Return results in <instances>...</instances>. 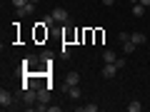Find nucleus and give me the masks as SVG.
I'll return each mask as SVG.
<instances>
[{
  "label": "nucleus",
  "instance_id": "f257e3e1",
  "mask_svg": "<svg viewBox=\"0 0 150 112\" xmlns=\"http://www.w3.org/2000/svg\"><path fill=\"white\" fill-rule=\"evenodd\" d=\"M23 102H25V105H35V102H38V90H33V87H23Z\"/></svg>",
  "mask_w": 150,
  "mask_h": 112
},
{
  "label": "nucleus",
  "instance_id": "f03ea898",
  "mask_svg": "<svg viewBox=\"0 0 150 112\" xmlns=\"http://www.w3.org/2000/svg\"><path fill=\"white\" fill-rule=\"evenodd\" d=\"M115 75H118V65L115 62H105L103 65V77H105V80H112Z\"/></svg>",
  "mask_w": 150,
  "mask_h": 112
},
{
  "label": "nucleus",
  "instance_id": "7ed1b4c3",
  "mask_svg": "<svg viewBox=\"0 0 150 112\" xmlns=\"http://www.w3.org/2000/svg\"><path fill=\"white\" fill-rule=\"evenodd\" d=\"M0 107H3V110L13 107V95H10L8 90H0Z\"/></svg>",
  "mask_w": 150,
  "mask_h": 112
},
{
  "label": "nucleus",
  "instance_id": "20e7f679",
  "mask_svg": "<svg viewBox=\"0 0 150 112\" xmlns=\"http://www.w3.org/2000/svg\"><path fill=\"white\" fill-rule=\"evenodd\" d=\"M53 18H55V22H68V10H65V8H55L53 10Z\"/></svg>",
  "mask_w": 150,
  "mask_h": 112
},
{
  "label": "nucleus",
  "instance_id": "39448f33",
  "mask_svg": "<svg viewBox=\"0 0 150 112\" xmlns=\"http://www.w3.org/2000/svg\"><path fill=\"white\" fill-rule=\"evenodd\" d=\"M73 85H80V72H68L65 75V87H73Z\"/></svg>",
  "mask_w": 150,
  "mask_h": 112
},
{
  "label": "nucleus",
  "instance_id": "423d86ee",
  "mask_svg": "<svg viewBox=\"0 0 150 112\" xmlns=\"http://www.w3.org/2000/svg\"><path fill=\"white\" fill-rule=\"evenodd\" d=\"M38 102H45V105L50 102V87H45V90H38Z\"/></svg>",
  "mask_w": 150,
  "mask_h": 112
},
{
  "label": "nucleus",
  "instance_id": "0eeeda50",
  "mask_svg": "<svg viewBox=\"0 0 150 112\" xmlns=\"http://www.w3.org/2000/svg\"><path fill=\"white\" fill-rule=\"evenodd\" d=\"M130 40L135 45H145V32H130Z\"/></svg>",
  "mask_w": 150,
  "mask_h": 112
},
{
  "label": "nucleus",
  "instance_id": "6e6552de",
  "mask_svg": "<svg viewBox=\"0 0 150 112\" xmlns=\"http://www.w3.org/2000/svg\"><path fill=\"white\" fill-rule=\"evenodd\" d=\"M115 60H118L115 50H105V52H103V62H115Z\"/></svg>",
  "mask_w": 150,
  "mask_h": 112
},
{
  "label": "nucleus",
  "instance_id": "1a4fd4ad",
  "mask_svg": "<svg viewBox=\"0 0 150 112\" xmlns=\"http://www.w3.org/2000/svg\"><path fill=\"white\" fill-rule=\"evenodd\" d=\"M68 95H70V100H80L83 92H80V87H78V85H73V87H68Z\"/></svg>",
  "mask_w": 150,
  "mask_h": 112
},
{
  "label": "nucleus",
  "instance_id": "9d476101",
  "mask_svg": "<svg viewBox=\"0 0 150 112\" xmlns=\"http://www.w3.org/2000/svg\"><path fill=\"white\" fill-rule=\"evenodd\" d=\"M135 48H138V45H135L133 40H125V43H123V52H125V55H130V52H135Z\"/></svg>",
  "mask_w": 150,
  "mask_h": 112
},
{
  "label": "nucleus",
  "instance_id": "9b49d317",
  "mask_svg": "<svg viewBox=\"0 0 150 112\" xmlns=\"http://www.w3.org/2000/svg\"><path fill=\"white\" fill-rule=\"evenodd\" d=\"M133 15L135 18H143L145 15V5H143V3H135V5H133Z\"/></svg>",
  "mask_w": 150,
  "mask_h": 112
},
{
  "label": "nucleus",
  "instance_id": "f8f14e48",
  "mask_svg": "<svg viewBox=\"0 0 150 112\" xmlns=\"http://www.w3.org/2000/svg\"><path fill=\"white\" fill-rule=\"evenodd\" d=\"M140 110H143V102H140V100H133L128 105V112H140Z\"/></svg>",
  "mask_w": 150,
  "mask_h": 112
},
{
  "label": "nucleus",
  "instance_id": "ddd939ff",
  "mask_svg": "<svg viewBox=\"0 0 150 112\" xmlns=\"http://www.w3.org/2000/svg\"><path fill=\"white\" fill-rule=\"evenodd\" d=\"M80 112H98V105H83V107H78Z\"/></svg>",
  "mask_w": 150,
  "mask_h": 112
},
{
  "label": "nucleus",
  "instance_id": "4468645a",
  "mask_svg": "<svg viewBox=\"0 0 150 112\" xmlns=\"http://www.w3.org/2000/svg\"><path fill=\"white\" fill-rule=\"evenodd\" d=\"M53 22H55V18H53V13H50V15L43 18V22H40V25H53Z\"/></svg>",
  "mask_w": 150,
  "mask_h": 112
},
{
  "label": "nucleus",
  "instance_id": "2eb2a0df",
  "mask_svg": "<svg viewBox=\"0 0 150 112\" xmlns=\"http://www.w3.org/2000/svg\"><path fill=\"white\" fill-rule=\"evenodd\" d=\"M28 3H30V0H13V5H15V8H25Z\"/></svg>",
  "mask_w": 150,
  "mask_h": 112
},
{
  "label": "nucleus",
  "instance_id": "dca6fc26",
  "mask_svg": "<svg viewBox=\"0 0 150 112\" xmlns=\"http://www.w3.org/2000/svg\"><path fill=\"white\" fill-rule=\"evenodd\" d=\"M118 40H120V43H125V40H130V32H120V35H118Z\"/></svg>",
  "mask_w": 150,
  "mask_h": 112
},
{
  "label": "nucleus",
  "instance_id": "f3484780",
  "mask_svg": "<svg viewBox=\"0 0 150 112\" xmlns=\"http://www.w3.org/2000/svg\"><path fill=\"white\" fill-rule=\"evenodd\" d=\"M115 65H118V70H123L125 67V57H118V60H115Z\"/></svg>",
  "mask_w": 150,
  "mask_h": 112
},
{
  "label": "nucleus",
  "instance_id": "a211bd4d",
  "mask_svg": "<svg viewBox=\"0 0 150 112\" xmlns=\"http://www.w3.org/2000/svg\"><path fill=\"white\" fill-rule=\"evenodd\" d=\"M103 5H115V0H100Z\"/></svg>",
  "mask_w": 150,
  "mask_h": 112
},
{
  "label": "nucleus",
  "instance_id": "6ab92c4d",
  "mask_svg": "<svg viewBox=\"0 0 150 112\" xmlns=\"http://www.w3.org/2000/svg\"><path fill=\"white\" fill-rule=\"evenodd\" d=\"M140 3H143V5H150V0H140Z\"/></svg>",
  "mask_w": 150,
  "mask_h": 112
},
{
  "label": "nucleus",
  "instance_id": "aec40b11",
  "mask_svg": "<svg viewBox=\"0 0 150 112\" xmlns=\"http://www.w3.org/2000/svg\"><path fill=\"white\" fill-rule=\"evenodd\" d=\"M30 3H35V5H38V3H40V0H30Z\"/></svg>",
  "mask_w": 150,
  "mask_h": 112
}]
</instances>
